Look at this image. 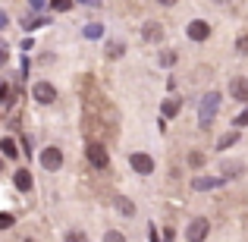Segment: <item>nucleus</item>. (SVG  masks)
I'll return each instance as SVG.
<instances>
[{
  "label": "nucleus",
  "mask_w": 248,
  "mask_h": 242,
  "mask_svg": "<svg viewBox=\"0 0 248 242\" xmlns=\"http://www.w3.org/2000/svg\"><path fill=\"white\" fill-rule=\"evenodd\" d=\"M220 107V91H207L204 97H201V107H198V126L207 129L214 123V113H217Z\"/></svg>",
  "instance_id": "1"
},
{
  "label": "nucleus",
  "mask_w": 248,
  "mask_h": 242,
  "mask_svg": "<svg viewBox=\"0 0 248 242\" xmlns=\"http://www.w3.org/2000/svg\"><path fill=\"white\" fill-rule=\"evenodd\" d=\"M88 161L94 163L97 170H107V163H110V158H107V148H104L101 142H88Z\"/></svg>",
  "instance_id": "2"
},
{
  "label": "nucleus",
  "mask_w": 248,
  "mask_h": 242,
  "mask_svg": "<svg viewBox=\"0 0 248 242\" xmlns=\"http://www.w3.org/2000/svg\"><path fill=\"white\" fill-rule=\"evenodd\" d=\"M186 35L192 38V41H207V38H211V25H207L204 19H192L188 29H186Z\"/></svg>",
  "instance_id": "3"
},
{
  "label": "nucleus",
  "mask_w": 248,
  "mask_h": 242,
  "mask_svg": "<svg viewBox=\"0 0 248 242\" xmlns=\"http://www.w3.org/2000/svg\"><path fill=\"white\" fill-rule=\"evenodd\" d=\"M207 226H211V224H207L204 217H195L192 224H188V230H186V239L188 242H201V239L207 236Z\"/></svg>",
  "instance_id": "4"
},
{
  "label": "nucleus",
  "mask_w": 248,
  "mask_h": 242,
  "mask_svg": "<svg viewBox=\"0 0 248 242\" xmlns=\"http://www.w3.org/2000/svg\"><path fill=\"white\" fill-rule=\"evenodd\" d=\"M31 95H35V101H41V104H54L57 101V88L50 82H38L35 88H31Z\"/></svg>",
  "instance_id": "5"
},
{
  "label": "nucleus",
  "mask_w": 248,
  "mask_h": 242,
  "mask_svg": "<svg viewBox=\"0 0 248 242\" xmlns=\"http://www.w3.org/2000/svg\"><path fill=\"white\" fill-rule=\"evenodd\" d=\"M60 163H63V151H60V148H44V151H41V167L44 170H60Z\"/></svg>",
  "instance_id": "6"
},
{
  "label": "nucleus",
  "mask_w": 248,
  "mask_h": 242,
  "mask_svg": "<svg viewBox=\"0 0 248 242\" xmlns=\"http://www.w3.org/2000/svg\"><path fill=\"white\" fill-rule=\"evenodd\" d=\"M217 186H223V176H195L192 179L195 192H207V189H217Z\"/></svg>",
  "instance_id": "7"
},
{
  "label": "nucleus",
  "mask_w": 248,
  "mask_h": 242,
  "mask_svg": "<svg viewBox=\"0 0 248 242\" xmlns=\"http://www.w3.org/2000/svg\"><path fill=\"white\" fill-rule=\"evenodd\" d=\"M129 163H132V170H135V173H141V176H148V173H151V170H154V161L151 158H148V154H132V158H129Z\"/></svg>",
  "instance_id": "8"
},
{
  "label": "nucleus",
  "mask_w": 248,
  "mask_h": 242,
  "mask_svg": "<svg viewBox=\"0 0 248 242\" xmlns=\"http://www.w3.org/2000/svg\"><path fill=\"white\" fill-rule=\"evenodd\" d=\"M141 41H164V25L160 22H148L141 29Z\"/></svg>",
  "instance_id": "9"
},
{
  "label": "nucleus",
  "mask_w": 248,
  "mask_h": 242,
  "mask_svg": "<svg viewBox=\"0 0 248 242\" xmlns=\"http://www.w3.org/2000/svg\"><path fill=\"white\" fill-rule=\"evenodd\" d=\"M230 91H232V97L236 101H248V79H232V85H230Z\"/></svg>",
  "instance_id": "10"
},
{
  "label": "nucleus",
  "mask_w": 248,
  "mask_h": 242,
  "mask_svg": "<svg viewBox=\"0 0 248 242\" xmlns=\"http://www.w3.org/2000/svg\"><path fill=\"white\" fill-rule=\"evenodd\" d=\"M13 182H16L19 192H29L31 189V173L29 170H16V173H13Z\"/></svg>",
  "instance_id": "11"
},
{
  "label": "nucleus",
  "mask_w": 248,
  "mask_h": 242,
  "mask_svg": "<svg viewBox=\"0 0 248 242\" xmlns=\"http://www.w3.org/2000/svg\"><path fill=\"white\" fill-rule=\"evenodd\" d=\"M242 163H239V161H223V163H220V176H223V179H226V176H236V173H242Z\"/></svg>",
  "instance_id": "12"
},
{
  "label": "nucleus",
  "mask_w": 248,
  "mask_h": 242,
  "mask_svg": "<svg viewBox=\"0 0 248 242\" xmlns=\"http://www.w3.org/2000/svg\"><path fill=\"white\" fill-rule=\"evenodd\" d=\"M123 50H126V48H123V41H110V44H107V57H110V60L123 57Z\"/></svg>",
  "instance_id": "13"
},
{
  "label": "nucleus",
  "mask_w": 248,
  "mask_h": 242,
  "mask_svg": "<svg viewBox=\"0 0 248 242\" xmlns=\"http://www.w3.org/2000/svg\"><path fill=\"white\" fill-rule=\"evenodd\" d=\"M0 151H3L6 154V158H16V142H13V139H3V142H0Z\"/></svg>",
  "instance_id": "14"
},
{
  "label": "nucleus",
  "mask_w": 248,
  "mask_h": 242,
  "mask_svg": "<svg viewBox=\"0 0 248 242\" xmlns=\"http://www.w3.org/2000/svg\"><path fill=\"white\" fill-rule=\"evenodd\" d=\"M101 35H104V25H97V22L85 25V38H101Z\"/></svg>",
  "instance_id": "15"
},
{
  "label": "nucleus",
  "mask_w": 248,
  "mask_h": 242,
  "mask_svg": "<svg viewBox=\"0 0 248 242\" xmlns=\"http://www.w3.org/2000/svg\"><path fill=\"white\" fill-rule=\"evenodd\" d=\"M236 142H239V132H230V135H223V139H220V151H226V148H232V145H236Z\"/></svg>",
  "instance_id": "16"
},
{
  "label": "nucleus",
  "mask_w": 248,
  "mask_h": 242,
  "mask_svg": "<svg viewBox=\"0 0 248 242\" xmlns=\"http://www.w3.org/2000/svg\"><path fill=\"white\" fill-rule=\"evenodd\" d=\"M176 113H179V101H173V97L164 101V116H176Z\"/></svg>",
  "instance_id": "17"
},
{
  "label": "nucleus",
  "mask_w": 248,
  "mask_h": 242,
  "mask_svg": "<svg viewBox=\"0 0 248 242\" xmlns=\"http://www.w3.org/2000/svg\"><path fill=\"white\" fill-rule=\"evenodd\" d=\"M0 104H13V91H10V85H3V82H0Z\"/></svg>",
  "instance_id": "18"
},
{
  "label": "nucleus",
  "mask_w": 248,
  "mask_h": 242,
  "mask_svg": "<svg viewBox=\"0 0 248 242\" xmlns=\"http://www.w3.org/2000/svg\"><path fill=\"white\" fill-rule=\"evenodd\" d=\"M66 242H88V236H85L82 230H69L66 233Z\"/></svg>",
  "instance_id": "19"
},
{
  "label": "nucleus",
  "mask_w": 248,
  "mask_h": 242,
  "mask_svg": "<svg viewBox=\"0 0 248 242\" xmlns=\"http://www.w3.org/2000/svg\"><path fill=\"white\" fill-rule=\"evenodd\" d=\"M50 6H54L57 13H66L69 6H73V0H50Z\"/></svg>",
  "instance_id": "20"
},
{
  "label": "nucleus",
  "mask_w": 248,
  "mask_h": 242,
  "mask_svg": "<svg viewBox=\"0 0 248 242\" xmlns=\"http://www.w3.org/2000/svg\"><path fill=\"white\" fill-rule=\"evenodd\" d=\"M160 63H164V66H173L176 63V50H164V54H160Z\"/></svg>",
  "instance_id": "21"
},
{
  "label": "nucleus",
  "mask_w": 248,
  "mask_h": 242,
  "mask_svg": "<svg viewBox=\"0 0 248 242\" xmlns=\"http://www.w3.org/2000/svg\"><path fill=\"white\" fill-rule=\"evenodd\" d=\"M104 242H126V236H123V233H116V230H110L107 236H104Z\"/></svg>",
  "instance_id": "22"
},
{
  "label": "nucleus",
  "mask_w": 248,
  "mask_h": 242,
  "mask_svg": "<svg viewBox=\"0 0 248 242\" xmlns=\"http://www.w3.org/2000/svg\"><path fill=\"white\" fill-rule=\"evenodd\" d=\"M188 163H192V167H201V163H204V154L192 151V154H188Z\"/></svg>",
  "instance_id": "23"
},
{
  "label": "nucleus",
  "mask_w": 248,
  "mask_h": 242,
  "mask_svg": "<svg viewBox=\"0 0 248 242\" xmlns=\"http://www.w3.org/2000/svg\"><path fill=\"white\" fill-rule=\"evenodd\" d=\"M236 48H239V54H245V57H248V35L239 38V41H236Z\"/></svg>",
  "instance_id": "24"
},
{
  "label": "nucleus",
  "mask_w": 248,
  "mask_h": 242,
  "mask_svg": "<svg viewBox=\"0 0 248 242\" xmlns=\"http://www.w3.org/2000/svg\"><path fill=\"white\" fill-rule=\"evenodd\" d=\"M10 226H13V217L10 214H0V230H10Z\"/></svg>",
  "instance_id": "25"
},
{
  "label": "nucleus",
  "mask_w": 248,
  "mask_h": 242,
  "mask_svg": "<svg viewBox=\"0 0 248 242\" xmlns=\"http://www.w3.org/2000/svg\"><path fill=\"white\" fill-rule=\"evenodd\" d=\"M120 208H123V214H135V208H132V205H129V201H126V198H120Z\"/></svg>",
  "instance_id": "26"
},
{
  "label": "nucleus",
  "mask_w": 248,
  "mask_h": 242,
  "mask_svg": "<svg viewBox=\"0 0 248 242\" xmlns=\"http://www.w3.org/2000/svg\"><path fill=\"white\" fill-rule=\"evenodd\" d=\"M236 126H248V110H242V113L236 116Z\"/></svg>",
  "instance_id": "27"
},
{
  "label": "nucleus",
  "mask_w": 248,
  "mask_h": 242,
  "mask_svg": "<svg viewBox=\"0 0 248 242\" xmlns=\"http://www.w3.org/2000/svg\"><path fill=\"white\" fill-rule=\"evenodd\" d=\"M29 3H31V10H41V6H44V0H29Z\"/></svg>",
  "instance_id": "28"
},
{
  "label": "nucleus",
  "mask_w": 248,
  "mask_h": 242,
  "mask_svg": "<svg viewBox=\"0 0 248 242\" xmlns=\"http://www.w3.org/2000/svg\"><path fill=\"white\" fill-rule=\"evenodd\" d=\"M79 3H85V6H97L101 0H79Z\"/></svg>",
  "instance_id": "29"
},
{
  "label": "nucleus",
  "mask_w": 248,
  "mask_h": 242,
  "mask_svg": "<svg viewBox=\"0 0 248 242\" xmlns=\"http://www.w3.org/2000/svg\"><path fill=\"white\" fill-rule=\"evenodd\" d=\"M157 3H164V6H173V3H176V0H157Z\"/></svg>",
  "instance_id": "30"
},
{
  "label": "nucleus",
  "mask_w": 248,
  "mask_h": 242,
  "mask_svg": "<svg viewBox=\"0 0 248 242\" xmlns=\"http://www.w3.org/2000/svg\"><path fill=\"white\" fill-rule=\"evenodd\" d=\"M3 25H6V16H3V13H0V29H3Z\"/></svg>",
  "instance_id": "31"
},
{
  "label": "nucleus",
  "mask_w": 248,
  "mask_h": 242,
  "mask_svg": "<svg viewBox=\"0 0 248 242\" xmlns=\"http://www.w3.org/2000/svg\"><path fill=\"white\" fill-rule=\"evenodd\" d=\"M3 60H6V54H3V50H0V63H3Z\"/></svg>",
  "instance_id": "32"
},
{
  "label": "nucleus",
  "mask_w": 248,
  "mask_h": 242,
  "mask_svg": "<svg viewBox=\"0 0 248 242\" xmlns=\"http://www.w3.org/2000/svg\"><path fill=\"white\" fill-rule=\"evenodd\" d=\"M29 242H31V239H29Z\"/></svg>",
  "instance_id": "33"
}]
</instances>
